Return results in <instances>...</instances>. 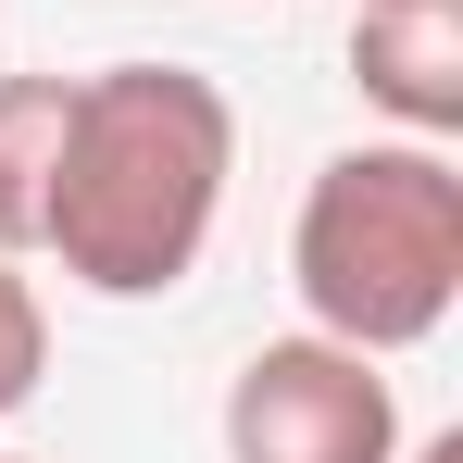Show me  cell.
Wrapping results in <instances>:
<instances>
[{"mask_svg":"<svg viewBox=\"0 0 463 463\" xmlns=\"http://www.w3.org/2000/svg\"><path fill=\"white\" fill-rule=\"evenodd\" d=\"M351 88L401 138H463V0H364L351 13Z\"/></svg>","mask_w":463,"mask_h":463,"instance_id":"obj_4","label":"cell"},{"mask_svg":"<svg viewBox=\"0 0 463 463\" xmlns=\"http://www.w3.org/2000/svg\"><path fill=\"white\" fill-rule=\"evenodd\" d=\"M288 288L313 338L351 351H426L463 301V163L439 138H364L313 163L301 226H288Z\"/></svg>","mask_w":463,"mask_h":463,"instance_id":"obj_2","label":"cell"},{"mask_svg":"<svg viewBox=\"0 0 463 463\" xmlns=\"http://www.w3.org/2000/svg\"><path fill=\"white\" fill-rule=\"evenodd\" d=\"M13 463H25V451H13Z\"/></svg>","mask_w":463,"mask_h":463,"instance_id":"obj_8","label":"cell"},{"mask_svg":"<svg viewBox=\"0 0 463 463\" xmlns=\"http://www.w3.org/2000/svg\"><path fill=\"white\" fill-rule=\"evenodd\" d=\"M38 376H51V313H38V288L0 263V413H25Z\"/></svg>","mask_w":463,"mask_h":463,"instance_id":"obj_6","label":"cell"},{"mask_svg":"<svg viewBox=\"0 0 463 463\" xmlns=\"http://www.w3.org/2000/svg\"><path fill=\"white\" fill-rule=\"evenodd\" d=\"M401 463H463V426H439V439H413Z\"/></svg>","mask_w":463,"mask_h":463,"instance_id":"obj_7","label":"cell"},{"mask_svg":"<svg viewBox=\"0 0 463 463\" xmlns=\"http://www.w3.org/2000/svg\"><path fill=\"white\" fill-rule=\"evenodd\" d=\"M63 113H76V76H0V263L38 250L51 163H63Z\"/></svg>","mask_w":463,"mask_h":463,"instance_id":"obj_5","label":"cell"},{"mask_svg":"<svg viewBox=\"0 0 463 463\" xmlns=\"http://www.w3.org/2000/svg\"><path fill=\"white\" fill-rule=\"evenodd\" d=\"M226 463H401V388L351 338H263L226 388Z\"/></svg>","mask_w":463,"mask_h":463,"instance_id":"obj_3","label":"cell"},{"mask_svg":"<svg viewBox=\"0 0 463 463\" xmlns=\"http://www.w3.org/2000/svg\"><path fill=\"white\" fill-rule=\"evenodd\" d=\"M226 175H238V100L213 76L100 63V76H76V113H63L38 250L100 301H163V288L201 276Z\"/></svg>","mask_w":463,"mask_h":463,"instance_id":"obj_1","label":"cell"}]
</instances>
